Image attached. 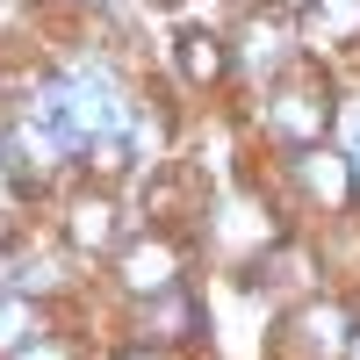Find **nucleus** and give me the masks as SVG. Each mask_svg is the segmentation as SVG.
Returning a JSON list of instances; mask_svg holds the SVG:
<instances>
[{"label":"nucleus","mask_w":360,"mask_h":360,"mask_svg":"<svg viewBox=\"0 0 360 360\" xmlns=\"http://www.w3.org/2000/svg\"><path fill=\"white\" fill-rule=\"evenodd\" d=\"M274 130L295 137V144H310V137L324 130V101H317V94H281V101H274Z\"/></svg>","instance_id":"5"},{"label":"nucleus","mask_w":360,"mask_h":360,"mask_svg":"<svg viewBox=\"0 0 360 360\" xmlns=\"http://www.w3.org/2000/svg\"><path fill=\"white\" fill-rule=\"evenodd\" d=\"M173 266H180V259H173V245L144 238V245H137V252L123 259V281H130L137 295H166V288H173Z\"/></svg>","instance_id":"3"},{"label":"nucleus","mask_w":360,"mask_h":360,"mask_svg":"<svg viewBox=\"0 0 360 360\" xmlns=\"http://www.w3.org/2000/svg\"><path fill=\"white\" fill-rule=\"evenodd\" d=\"M288 332H295V346H303L310 360H339V353L353 346V332H346V310H332V303H310L303 317H288Z\"/></svg>","instance_id":"1"},{"label":"nucleus","mask_w":360,"mask_h":360,"mask_svg":"<svg viewBox=\"0 0 360 360\" xmlns=\"http://www.w3.org/2000/svg\"><path fill=\"white\" fill-rule=\"evenodd\" d=\"M101 8H108V0H101Z\"/></svg>","instance_id":"9"},{"label":"nucleus","mask_w":360,"mask_h":360,"mask_svg":"<svg viewBox=\"0 0 360 360\" xmlns=\"http://www.w3.org/2000/svg\"><path fill=\"white\" fill-rule=\"evenodd\" d=\"M295 166H303V180H310L317 202H346V195H353V159H346V152H324V144H310Z\"/></svg>","instance_id":"2"},{"label":"nucleus","mask_w":360,"mask_h":360,"mask_svg":"<svg viewBox=\"0 0 360 360\" xmlns=\"http://www.w3.org/2000/svg\"><path fill=\"white\" fill-rule=\"evenodd\" d=\"M115 360H159V353L152 346H130V353H115Z\"/></svg>","instance_id":"8"},{"label":"nucleus","mask_w":360,"mask_h":360,"mask_svg":"<svg viewBox=\"0 0 360 360\" xmlns=\"http://www.w3.org/2000/svg\"><path fill=\"white\" fill-rule=\"evenodd\" d=\"M29 324H37L29 303H8V310H0V353H22V346H29Z\"/></svg>","instance_id":"7"},{"label":"nucleus","mask_w":360,"mask_h":360,"mask_svg":"<svg viewBox=\"0 0 360 360\" xmlns=\"http://www.w3.org/2000/svg\"><path fill=\"white\" fill-rule=\"evenodd\" d=\"M180 72H188L195 86H217L231 72V51L209 37V29H188V37H180Z\"/></svg>","instance_id":"4"},{"label":"nucleus","mask_w":360,"mask_h":360,"mask_svg":"<svg viewBox=\"0 0 360 360\" xmlns=\"http://www.w3.org/2000/svg\"><path fill=\"white\" fill-rule=\"evenodd\" d=\"M72 245H115V202H101V195H86V202H72Z\"/></svg>","instance_id":"6"}]
</instances>
